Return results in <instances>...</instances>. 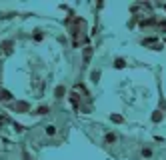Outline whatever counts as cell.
I'll return each mask as SVG.
<instances>
[{
  "label": "cell",
  "instance_id": "6da1fadb",
  "mask_svg": "<svg viewBox=\"0 0 166 160\" xmlns=\"http://www.w3.org/2000/svg\"><path fill=\"white\" fill-rule=\"evenodd\" d=\"M116 142H118L116 132H106L104 134V144H116Z\"/></svg>",
  "mask_w": 166,
  "mask_h": 160
},
{
  "label": "cell",
  "instance_id": "7a4b0ae2",
  "mask_svg": "<svg viewBox=\"0 0 166 160\" xmlns=\"http://www.w3.org/2000/svg\"><path fill=\"white\" fill-rule=\"evenodd\" d=\"M152 154H154V150L150 148V146H142V148H140V156H142V158H152Z\"/></svg>",
  "mask_w": 166,
  "mask_h": 160
},
{
  "label": "cell",
  "instance_id": "3957f363",
  "mask_svg": "<svg viewBox=\"0 0 166 160\" xmlns=\"http://www.w3.org/2000/svg\"><path fill=\"white\" fill-rule=\"evenodd\" d=\"M44 134L46 136H56V134H58V128H56L54 124H46L44 126Z\"/></svg>",
  "mask_w": 166,
  "mask_h": 160
},
{
  "label": "cell",
  "instance_id": "277c9868",
  "mask_svg": "<svg viewBox=\"0 0 166 160\" xmlns=\"http://www.w3.org/2000/svg\"><path fill=\"white\" fill-rule=\"evenodd\" d=\"M64 94H66V88H64L62 84H60V86H56V90H54V98H58V100H60V98H64Z\"/></svg>",
  "mask_w": 166,
  "mask_h": 160
},
{
  "label": "cell",
  "instance_id": "5b68a950",
  "mask_svg": "<svg viewBox=\"0 0 166 160\" xmlns=\"http://www.w3.org/2000/svg\"><path fill=\"white\" fill-rule=\"evenodd\" d=\"M12 46H14V42H12V40H6V42H0V50L4 48V52H10V50H12Z\"/></svg>",
  "mask_w": 166,
  "mask_h": 160
},
{
  "label": "cell",
  "instance_id": "8992f818",
  "mask_svg": "<svg viewBox=\"0 0 166 160\" xmlns=\"http://www.w3.org/2000/svg\"><path fill=\"white\" fill-rule=\"evenodd\" d=\"M0 100H4V102H10L12 100V94L8 90H0Z\"/></svg>",
  "mask_w": 166,
  "mask_h": 160
},
{
  "label": "cell",
  "instance_id": "52a82bcc",
  "mask_svg": "<svg viewBox=\"0 0 166 160\" xmlns=\"http://www.w3.org/2000/svg\"><path fill=\"white\" fill-rule=\"evenodd\" d=\"M90 80H92L94 84H96V82L100 80V70H98V68H94L92 72H90Z\"/></svg>",
  "mask_w": 166,
  "mask_h": 160
},
{
  "label": "cell",
  "instance_id": "ba28073f",
  "mask_svg": "<svg viewBox=\"0 0 166 160\" xmlns=\"http://www.w3.org/2000/svg\"><path fill=\"white\" fill-rule=\"evenodd\" d=\"M124 66H126V60H124V58H116V60H114V68H124Z\"/></svg>",
  "mask_w": 166,
  "mask_h": 160
},
{
  "label": "cell",
  "instance_id": "9c48e42d",
  "mask_svg": "<svg viewBox=\"0 0 166 160\" xmlns=\"http://www.w3.org/2000/svg\"><path fill=\"white\" fill-rule=\"evenodd\" d=\"M48 110H50L48 106H40V108H36V112H34V114H38V116H44V114H48Z\"/></svg>",
  "mask_w": 166,
  "mask_h": 160
},
{
  "label": "cell",
  "instance_id": "30bf717a",
  "mask_svg": "<svg viewBox=\"0 0 166 160\" xmlns=\"http://www.w3.org/2000/svg\"><path fill=\"white\" fill-rule=\"evenodd\" d=\"M70 102H72V106L78 110V94H70Z\"/></svg>",
  "mask_w": 166,
  "mask_h": 160
},
{
  "label": "cell",
  "instance_id": "8fae6325",
  "mask_svg": "<svg viewBox=\"0 0 166 160\" xmlns=\"http://www.w3.org/2000/svg\"><path fill=\"white\" fill-rule=\"evenodd\" d=\"M110 120H112V122H116V124H120L124 118H122L120 114H110Z\"/></svg>",
  "mask_w": 166,
  "mask_h": 160
},
{
  "label": "cell",
  "instance_id": "7c38bea8",
  "mask_svg": "<svg viewBox=\"0 0 166 160\" xmlns=\"http://www.w3.org/2000/svg\"><path fill=\"white\" fill-rule=\"evenodd\" d=\"M92 56V48H84V62H88Z\"/></svg>",
  "mask_w": 166,
  "mask_h": 160
},
{
  "label": "cell",
  "instance_id": "4fadbf2b",
  "mask_svg": "<svg viewBox=\"0 0 166 160\" xmlns=\"http://www.w3.org/2000/svg\"><path fill=\"white\" fill-rule=\"evenodd\" d=\"M160 118H164V114H160V112H156V114L152 116V120H154V122H158V120H160Z\"/></svg>",
  "mask_w": 166,
  "mask_h": 160
},
{
  "label": "cell",
  "instance_id": "5bb4252c",
  "mask_svg": "<svg viewBox=\"0 0 166 160\" xmlns=\"http://www.w3.org/2000/svg\"><path fill=\"white\" fill-rule=\"evenodd\" d=\"M34 40H42V32H40V30H36V36H34Z\"/></svg>",
  "mask_w": 166,
  "mask_h": 160
},
{
  "label": "cell",
  "instance_id": "9a60e30c",
  "mask_svg": "<svg viewBox=\"0 0 166 160\" xmlns=\"http://www.w3.org/2000/svg\"><path fill=\"white\" fill-rule=\"evenodd\" d=\"M0 122H6V116H2V114H0Z\"/></svg>",
  "mask_w": 166,
  "mask_h": 160
}]
</instances>
